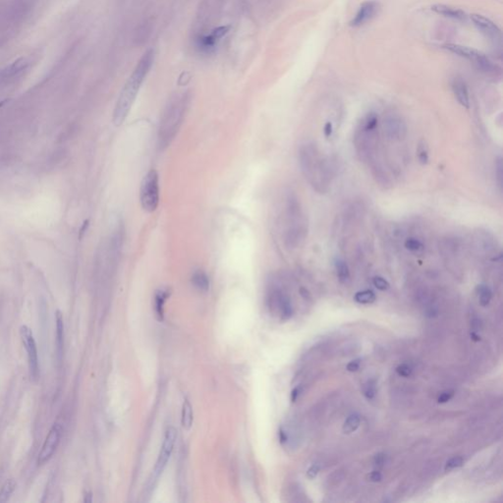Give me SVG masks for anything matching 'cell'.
Segmentation results:
<instances>
[{"mask_svg":"<svg viewBox=\"0 0 503 503\" xmlns=\"http://www.w3.org/2000/svg\"><path fill=\"white\" fill-rule=\"evenodd\" d=\"M301 391H302V388H301L300 386H297V387H295V388L293 389V391H292V393H291V400H292L293 402H295V401L299 398V396H300V394H301Z\"/></svg>","mask_w":503,"mask_h":503,"instance_id":"8d00e7d4","label":"cell"},{"mask_svg":"<svg viewBox=\"0 0 503 503\" xmlns=\"http://www.w3.org/2000/svg\"><path fill=\"white\" fill-rule=\"evenodd\" d=\"M318 472H319V466H318L317 464H314V465H312V466L309 468V470L307 471V477H308L309 479L313 480V479H314V478L317 476Z\"/></svg>","mask_w":503,"mask_h":503,"instance_id":"e575fe53","label":"cell"},{"mask_svg":"<svg viewBox=\"0 0 503 503\" xmlns=\"http://www.w3.org/2000/svg\"><path fill=\"white\" fill-rule=\"evenodd\" d=\"M363 394L369 401L374 400L377 395V382L375 379H369L363 386Z\"/></svg>","mask_w":503,"mask_h":503,"instance_id":"484cf974","label":"cell"},{"mask_svg":"<svg viewBox=\"0 0 503 503\" xmlns=\"http://www.w3.org/2000/svg\"><path fill=\"white\" fill-rule=\"evenodd\" d=\"M404 246H405L406 250H408L409 252H411L413 253H421V252H423L424 248H425L423 243L419 239L414 238V237H409L408 239H406Z\"/></svg>","mask_w":503,"mask_h":503,"instance_id":"4316f807","label":"cell"},{"mask_svg":"<svg viewBox=\"0 0 503 503\" xmlns=\"http://www.w3.org/2000/svg\"><path fill=\"white\" fill-rule=\"evenodd\" d=\"M189 104L190 95L187 93L175 94L167 102L157 129V146L159 150L167 149L176 138L186 116Z\"/></svg>","mask_w":503,"mask_h":503,"instance_id":"3957f363","label":"cell"},{"mask_svg":"<svg viewBox=\"0 0 503 503\" xmlns=\"http://www.w3.org/2000/svg\"><path fill=\"white\" fill-rule=\"evenodd\" d=\"M454 395V392L451 391V390H448V391H444L440 394L438 398V402L440 403V404H444V403H447Z\"/></svg>","mask_w":503,"mask_h":503,"instance_id":"1f68e13d","label":"cell"},{"mask_svg":"<svg viewBox=\"0 0 503 503\" xmlns=\"http://www.w3.org/2000/svg\"><path fill=\"white\" fill-rule=\"evenodd\" d=\"M308 235V224L302 211L301 203L293 192L286 195L284 203L283 242L287 249H297L305 242Z\"/></svg>","mask_w":503,"mask_h":503,"instance_id":"277c9868","label":"cell"},{"mask_svg":"<svg viewBox=\"0 0 503 503\" xmlns=\"http://www.w3.org/2000/svg\"><path fill=\"white\" fill-rule=\"evenodd\" d=\"M360 366H361V360L356 359V360H353L350 363H348V365L346 366V370L350 373H355V372L359 371Z\"/></svg>","mask_w":503,"mask_h":503,"instance_id":"4dcf8cb0","label":"cell"},{"mask_svg":"<svg viewBox=\"0 0 503 503\" xmlns=\"http://www.w3.org/2000/svg\"><path fill=\"white\" fill-rule=\"evenodd\" d=\"M62 436V427L59 424H54L53 427L50 429L46 439L44 440L41 450L38 454L37 458V464L38 465H43L46 463L54 454L56 451L60 439Z\"/></svg>","mask_w":503,"mask_h":503,"instance_id":"9c48e42d","label":"cell"},{"mask_svg":"<svg viewBox=\"0 0 503 503\" xmlns=\"http://www.w3.org/2000/svg\"><path fill=\"white\" fill-rule=\"evenodd\" d=\"M56 352L58 362L61 363L64 348V321L63 315L59 311L56 312Z\"/></svg>","mask_w":503,"mask_h":503,"instance_id":"2e32d148","label":"cell"},{"mask_svg":"<svg viewBox=\"0 0 503 503\" xmlns=\"http://www.w3.org/2000/svg\"><path fill=\"white\" fill-rule=\"evenodd\" d=\"M360 424H361V418L358 414L350 415L344 422V425L342 428L343 433L346 435H350V434L354 433L359 428Z\"/></svg>","mask_w":503,"mask_h":503,"instance_id":"603a6c76","label":"cell"},{"mask_svg":"<svg viewBox=\"0 0 503 503\" xmlns=\"http://www.w3.org/2000/svg\"><path fill=\"white\" fill-rule=\"evenodd\" d=\"M5 102H6V100H3V101H0V108H1V107H2L3 105H4V103H5Z\"/></svg>","mask_w":503,"mask_h":503,"instance_id":"60d3db41","label":"cell"},{"mask_svg":"<svg viewBox=\"0 0 503 503\" xmlns=\"http://www.w3.org/2000/svg\"><path fill=\"white\" fill-rule=\"evenodd\" d=\"M354 300L358 304L369 305L373 304L377 300V295L373 290H363L359 291L354 295Z\"/></svg>","mask_w":503,"mask_h":503,"instance_id":"7402d4cb","label":"cell"},{"mask_svg":"<svg viewBox=\"0 0 503 503\" xmlns=\"http://www.w3.org/2000/svg\"><path fill=\"white\" fill-rule=\"evenodd\" d=\"M384 462H385V455L384 454L379 453V454L376 455V457H375V464L377 466H382L384 464Z\"/></svg>","mask_w":503,"mask_h":503,"instance_id":"74e56055","label":"cell"},{"mask_svg":"<svg viewBox=\"0 0 503 503\" xmlns=\"http://www.w3.org/2000/svg\"><path fill=\"white\" fill-rule=\"evenodd\" d=\"M160 201L159 177L157 170L151 169L143 178L140 187V204L144 212L155 213Z\"/></svg>","mask_w":503,"mask_h":503,"instance_id":"5b68a950","label":"cell"},{"mask_svg":"<svg viewBox=\"0 0 503 503\" xmlns=\"http://www.w3.org/2000/svg\"><path fill=\"white\" fill-rule=\"evenodd\" d=\"M334 268L336 272V276L341 283H347L350 280V269L345 260L341 257L334 258Z\"/></svg>","mask_w":503,"mask_h":503,"instance_id":"ac0fdd59","label":"cell"},{"mask_svg":"<svg viewBox=\"0 0 503 503\" xmlns=\"http://www.w3.org/2000/svg\"><path fill=\"white\" fill-rule=\"evenodd\" d=\"M452 91L457 101L465 108L470 107V95L465 82L459 78H456L452 82Z\"/></svg>","mask_w":503,"mask_h":503,"instance_id":"5bb4252c","label":"cell"},{"mask_svg":"<svg viewBox=\"0 0 503 503\" xmlns=\"http://www.w3.org/2000/svg\"><path fill=\"white\" fill-rule=\"evenodd\" d=\"M20 334L21 338L23 341V344L25 346L27 353H28V360H29V370H30V376L32 380H36L39 376V367H38V357H37V350H36V344L32 335L31 328H29L27 325H23L20 328Z\"/></svg>","mask_w":503,"mask_h":503,"instance_id":"ba28073f","label":"cell"},{"mask_svg":"<svg viewBox=\"0 0 503 503\" xmlns=\"http://www.w3.org/2000/svg\"><path fill=\"white\" fill-rule=\"evenodd\" d=\"M298 161L302 174L313 188L319 193L326 192L334 173L330 160L320 155L315 145L307 143L298 151Z\"/></svg>","mask_w":503,"mask_h":503,"instance_id":"7a4b0ae2","label":"cell"},{"mask_svg":"<svg viewBox=\"0 0 503 503\" xmlns=\"http://www.w3.org/2000/svg\"><path fill=\"white\" fill-rule=\"evenodd\" d=\"M193 419H194V417H193L192 405H191V403H190L188 399H185L184 403H183V406H182V419H181V423H182V427L186 431H189L192 428Z\"/></svg>","mask_w":503,"mask_h":503,"instance_id":"44dd1931","label":"cell"},{"mask_svg":"<svg viewBox=\"0 0 503 503\" xmlns=\"http://www.w3.org/2000/svg\"><path fill=\"white\" fill-rule=\"evenodd\" d=\"M417 157L418 160L420 161L421 164L426 165L430 161V154H429V147L425 141H420L418 144L417 148Z\"/></svg>","mask_w":503,"mask_h":503,"instance_id":"d4e9b609","label":"cell"},{"mask_svg":"<svg viewBox=\"0 0 503 503\" xmlns=\"http://www.w3.org/2000/svg\"><path fill=\"white\" fill-rule=\"evenodd\" d=\"M481 327L482 326H481V321L480 320L476 319V320H474L472 322V329H473L474 332H479L480 329H481Z\"/></svg>","mask_w":503,"mask_h":503,"instance_id":"f35d334b","label":"cell"},{"mask_svg":"<svg viewBox=\"0 0 503 503\" xmlns=\"http://www.w3.org/2000/svg\"><path fill=\"white\" fill-rule=\"evenodd\" d=\"M444 48L460 57L466 58L484 73L497 74L501 71V68L496 63L493 62L485 53L475 48L454 43H447L444 45Z\"/></svg>","mask_w":503,"mask_h":503,"instance_id":"8992f818","label":"cell"},{"mask_svg":"<svg viewBox=\"0 0 503 503\" xmlns=\"http://www.w3.org/2000/svg\"><path fill=\"white\" fill-rule=\"evenodd\" d=\"M432 10L439 15L454 20L463 21L467 18V15L463 10L445 4H435L432 6Z\"/></svg>","mask_w":503,"mask_h":503,"instance_id":"9a60e30c","label":"cell"},{"mask_svg":"<svg viewBox=\"0 0 503 503\" xmlns=\"http://www.w3.org/2000/svg\"><path fill=\"white\" fill-rule=\"evenodd\" d=\"M412 368L407 364H401L396 368V373L402 377H409L412 375Z\"/></svg>","mask_w":503,"mask_h":503,"instance_id":"f546056e","label":"cell"},{"mask_svg":"<svg viewBox=\"0 0 503 503\" xmlns=\"http://www.w3.org/2000/svg\"><path fill=\"white\" fill-rule=\"evenodd\" d=\"M368 481L370 482H373V483H377V482H380L382 480V475L381 473L379 471H373L371 472L368 477H367Z\"/></svg>","mask_w":503,"mask_h":503,"instance_id":"836d02e7","label":"cell"},{"mask_svg":"<svg viewBox=\"0 0 503 503\" xmlns=\"http://www.w3.org/2000/svg\"><path fill=\"white\" fill-rule=\"evenodd\" d=\"M477 293L481 306L487 307L493 299V291L487 284H480L477 286Z\"/></svg>","mask_w":503,"mask_h":503,"instance_id":"ffe728a7","label":"cell"},{"mask_svg":"<svg viewBox=\"0 0 503 503\" xmlns=\"http://www.w3.org/2000/svg\"><path fill=\"white\" fill-rule=\"evenodd\" d=\"M176 439H177V432L176 430L173 428V427H170L166 430L165 432V436H164V439H163V442H162V446H161V449L159 451V454H158V457H157V463H156V466H155V469H154V473H153V485L154 483L158 480V478L160 477V475L163 473L169 459H170V456L173 452V449H174V445H175V442H176Z\"/></svg>","mask_w":503,"mask_h":503,"instance_id":"52a82bcc","label":"cell"},{"mask_svg":"<svg viewBox=\"0 0 503 503\" xmlns=\"http://www.w3.org/2000/svg\"><path fill=\"white\" fill-rule=\"evenodd\" d=\"M192 283L199 291L207 292L210 289V278L208 274L202 269H198L193 273Z\"/></svg>","mask_w":503,"mask_h":503,"instance_id":"e0dca14e","label":"cell"},{"mask_svg":"<svg viewBox=\"0 0 503 503\" xmlns=\"http://www.w3.org/2000/svg\"><path fill=\"white\" fill-rule=\"evenodd\" d=\"M16 489V482L13 479L7 480L0 490V503H6Z\"/></svg>","mask_w":503,"mask_h":503,"instance_id":"cb8c5ba5","label":"cell"},{"mask_svg":"<svg viewBox=\"0 0 503 503\" xmlns=\"http://www.w3.org/2000/svg\"><path fill=\"white\" fill-rule=\"evenodd\" d=\"M470 335H471L472 340H474L475 342H478V341H480V340H481V336H479V335H478V332H474V331H472Z\"/></svg>","mask_w":503,"mask_h":503,"instance_id":"ab89813d","label":"cell"},{"mask_svg":"<svg viewBox=\"0 0 503 503\" xmlns=\"http://www.w3.org/2000/svg\"><path fill=\"white\" fill-rule=\"evenodd\" d=\"M464 464V459L461 457V456H456V457H453L451 459H449L447 462H446V465H445V471L449 472L453 469H456V468H459L461 467L462 465Z\"/></svg>","mask_w":503,"mask_h":503,"instance_id":"83f0119b","label":"cell"},{"mask_svg":"<svg viewBox=\"0 0 503 503\" xmlns=\"http://www.w3.org/2000/svg\"><path fill=\"white\" fill-rule=\"evenodd\" d=\"M29 60L25 57H20L7 65L0 71V84L14 80L22 75L29 67Z\"/></svg>","mask_w":503,"mask_h":503,"instance_id":"4fadbf2b","label":"cell"},{"mask_svg":"<svg viewBox=\"0 0 503 503\" xmlns=\"http://www.w3.org/2000/svg\"><path fill=\"white\" fill-rule=\"evenodd\" d=\"M496 170H497V176H498V182L500 184V186L502 187L503 186V161H502V158L500 157L499 160L497 161V165H496Z\"/></svg>","mask_w":503,"mask_h":503,"instance_id":"d6a6232c","label":"cell"},{"mask_svg":"<svg viewBox=\"0 0 503 503\" xmlns=\"http://www.w3.org/2000/svg\"><path fill=\"white\" fill-rule=\"evenodd\" d=\"M373 284H374V286L377 289L380 290V291H387L389 289V287H390V284L388 283V281L385 278L381 277V276L374 277Z\"/></svg>","mask_w":503,"mask_h":503,"instance_id":"f1b7e54d","label":"cell"},{"mask_svg":"<svg viewBox=\"0 0 503 503\" xmlns=\"http://www.w3.org/2000/svg\"><path fill=\"white\" fill-rule=\"evenodd\" d=\"M170 293L168 289H160L158 290L155 296V312L159 319L163 317V308L166 300L168 299Z\"/></svg>","mask_w":503,"mask_h":503,"instance_id":"d6986e66","label":"cell"},{"mask_svg":"<svg viewBox=\"0 0 503 503\" xmlns=\"http://www.w3.org/2000/svg\"><path fill=\"white\" fill-rule=\"evenodd\" d=\"M383 131L388 140L400 141L406 136L407 126L400 116L389 114L383 120Z\"/></svg>","mask_w":503,"mask_h":503,"instance_id":"30bf717a","label":"cell"},{"mask_svg":"<svg viewBox=\"0 0 503 503\" xmlns=\"http://www.w3.org/2000/svg\"><path fill=\"white\" fill-rule=\"evenodd\" d=\"M333 133V125L330 121H327L323 127V134L325 138H330Z\"/></svg>","mask_w":503,"mask_h":503,"instance_id":"d590c367","label":"cell"},{"mask_svg":"<svg viewBox=\"0 0 503 503\" xmlns=\"http://www.w3.org/2000/svg\"><path fill=\"white\" fill-rule=\"evenodd\" d=\"M155 59V51L147 50L139 62L137 63L131 76L128 78L121 93L116 101L112 121L115 126L122 125L136 100L139 91L146 80Z\"/></svg>","mask_w":503,"mask_h":503,"instance_id":"6da1fadb","label":"cell"},{"mask_svg":"<svg viewBox=\"0 0 503 503\" xmlns=\"http://www.w3.org/2000/svg\"><path fill=\"white\" fill-rule=\"evenodd\" d=\"M379 4L376 1H367L364 2L359 8L358 12L354 16V18L350 22V26L357 28L365 25L369 21H371L378 12Z\"/></svg>","mask_w":503,"mask_h":503,"instance_id":"7c38bea8","label":"cell"},{"mask_svg":"<svg viewBox=\"0 0 503 503\" xmlns=\"http://www.w3.org/2000/svg\"><path fill=\"white\" fill-rule=\"evenodd\" d=\"M471 20L477 29L490 40L496 43L502 41V31L491 19L480 14H473Z\"/></svg>","mask_w":503,"mask_h":503,"instance_id":"8fae6325","label":"cell"}]
</instances>
